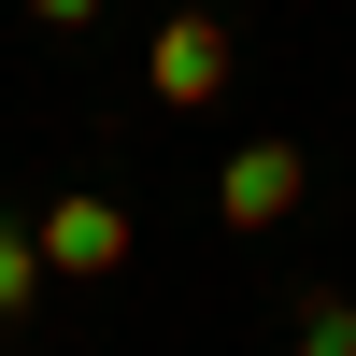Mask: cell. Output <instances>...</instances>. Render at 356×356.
I'll return each instance as SVG.
<instances>
[{"label": "cell", "mask_w": 356, "mask_h": 356, "mask_svg": "<svg viewBox=\"0 0 356 356\" xmlns=\"http://www.w3.org/2000/svg\"><path fill=\"white\" fill-rule=\"evenodd\" d=\"M29 15H43V29H86V15H100V0H29Z\"/></svg>", "instance_id": "8992f818"}, {"label": "cell", "mask_w": 356, "mask_h": 356, "mask_svg": "<svg viewBox=\"0 0 356 356\" xmlns=\"http://www.w3.org/2000/svg\"><path fill=\"white\" fill-rule=\"evenodd\" d=\"M29 243H43V285H100V271H129V200H43V228H29Z\"/></svg>", "instance_id": "6da1fadb"}, {"label": "cell", "mask_w": 356, "mask_h": 356, "mask_svg": "<svg viewBox=\"0 0 356 356\" xmlns=\"http://www.w3.org/2000/svg\"><path fill=\"white\" fill-rule=\"evenodd\" d=\"M300 186H314L300 143H243V157L214 171V214H228V228H285V214H300Z\"/></svg>", "instance_id": "3957f363"}, {"label": "cell", "mask_w": 356, "mask_h": 356, "mask_svg": "<svg viewBox=\"0 0 356 356\" xmlns=\"http://www.w3.org/2000/svg\"><path fill=\"white\" fill-rule=\"evenodd\" d=\"M29 300H43V243H29V228H0V328H15Z\"/></svg>", "instance_id": "5b68a950"}, {"label": "cell", "mask_w": 356, "mask_h": 356, "mask_svg": "<svg viewBox=\"0 0 356 356\" xmlns=\"http://www.w3.org/2000/svg\"><path fill=\"white\" fill-rule=\"evenodd\" d=\"M300 356H356V300H342V285L300 300Z\"/></svg>", "instance_id": "277c9868"}, {"label": "cell", "mask_w": 356, "mask_h": 356, "mask_svg": "<svg viewBox=\"0 0 356 356\" xmlns=\"http://www.w3.org/2000/svg\"><path fill=\"white\" fill-rule=\"evenodd\" d=\"M143 86H157L171 114H200V100L228 86V15H171L157 43H143Z\"/></svg>", "instance_id": "7a4b0ae2"}]
</instances>
